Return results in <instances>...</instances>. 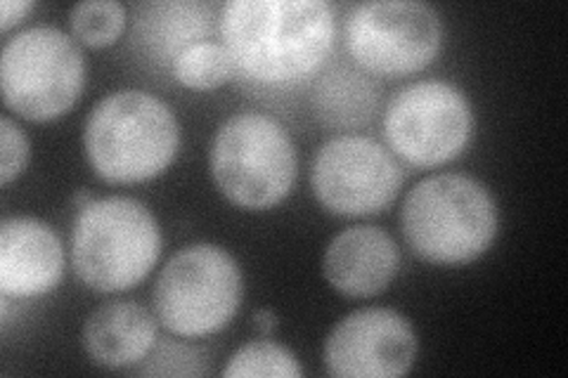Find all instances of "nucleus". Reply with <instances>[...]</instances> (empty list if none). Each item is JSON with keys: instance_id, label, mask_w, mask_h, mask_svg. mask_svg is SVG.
<instances>
[{"instance_id": "1", "label": "nucleus", "mask_w": 568, "mask_h": 378, "mask_svg": "<svg viewBox=\"0 0 568 378\" xmlns=\"http://www.w3.org/2000/svg\"><path fill=\"white\" fill-rule=\"evenodd\" d=\"M219 29L237 71L258 83H292L323 67L336 22L325 0H230Z\"/></svg>"}, {"instance_id": "2", "label": "nucleus", "mask_w": 568, "mask_h": 378, "mask_svg": "<svg viewBox=\"0 0 568 378\" xmlns=\"http://www.w3.org/2000/svg\"><path fill=\"white\" fill-rule=\"evenodd\" d=\"M181 150V123L171 104L148 90L121 88L104 95L85 119L83 152L110 185L148 183Z\"/></svg>"}, {"instance_id": "3", "label": "nucleus", "mask_w": 568, "mask_h": 378, "mask_svg": "<svg viewBox=\"0 0 568 378\" xmlns=\"http://www.w3.org/2000/svg\"><path fill=\"white\" fill-rule=\"evenodd\" d=\"M400 227L417 258L457 267L481 258L493 246L500 213L488 187L476 177L438 173L407 192Z\"/></svg>"}, {"instance_id": "4", "label": "nucleus", "mask_w": 568, "mask_h": 378, "mask_svg": "<svg viewBox=\"0 0 568 378\" xmlns=\"http://www.w3.org/2000/svg\"><path fill=\"white\" fill-rule=\"evenodd\" d=\"M156 215L133 196H104L79 208L71 225V265L88 289H135L162 256Z\"/></svg>"}, {"instance_id": "5", "label": "nucleus", "mask_w": 568, "mask_h": 378, "mask_svg": "<svg viewBox=\"0 0 568 378\" xmlns=\"http://www.w3.org/2000/svg\"><path fill=\"white\" fill-rule=\"evenodd\" d=\"M211 177L230 204L265 211L284 202L298 175L296 145L284 125L263 112L227 116L211 142Z\"/></svg>"}, {"instance_id": "6", "label": "nucleus", "mask_w": 568, "mask_h": 378, "mask_svg": "<svg viewBox=\"0 0 568 378\" xmlns=\"http://www.w3.org/2000/svg\"><path fill=\"white\" fill-rule=\"evenodd\" d=\"M244 277L235 256L219 244H190L169 258L154 284V315L181 338H204L235 319Z\"/></svg>"}, {"instance_id": "7", "label": "nucleus", "mask_w": 568, "mask_h": 378, "mask_svg": "<svg viewBox=\"0 0 568 378\" xmlns=\"http://www.w3.org/2000/svg\"><path fill=\"white\" fill-rule=\"evenodd\" d=\"M85 71V55L74 35L50 24L29 27L3 45V102L27 121H55L79 102Z\"/></svg>"}, {"instance_id": "8", "label": "nucleus", "mask_w": 568, "mask_h": 378, "mask_svg": "<svg viewBox=\"0 0 568 378\" xmlns=\"http://www.w3.org/2000/svg\"><path fill=\"white\" fill-rule=\"evenodd\" d=\"M390 152L419 168L443 166L465 152L474 135V106L450 81H417L390 95L384 110Z\"/></svg>"}, {"instance_id": "9", "label": "nucleus", "mask_w": 568, "mask_h": 378, "mask_svg": "<svg viewBox=\"0 0 568 378\" xmlns=\"http://www.w3.org/2000/svg\"><path fill=\"white\" fill-rule=\"evenodd\" d=\"M344 35L355 64L396 79L417 74L438 58L443 24L422 0H369L351 10Z\"/></svg>"}, {"instance_id": "10", "label": "nucleus", "mask_w": 568, "mask_h": 378, "mask_svg": "<svg viewBox=\"0 0 568 378\" xmlns=\"http://www.w3.org/2000/svg\"><path fill=\"white\" fill-rule=\"evenodd\" d=\"M311 187L320 206L329 213L363 218L396 202L403 187V166L377 140L336 135L313 156Z\"/></svg>"}, {"instance_id": "11", "label": "nucleus", "mask_w": 568, "mask_h": 378, "mask_svg": "<svg viewBox=\"0 0 568 378\" xmlns=\"http://www.w3.org/2000/svg\"><path fill=\"white\" fill-rule=\"evenodd\" d=\"M419 353L413 321L390 308H361L334 324L325 340V367L336 378H398Z\"/></svg>"}, {"instance_id": "12", "label": "nucleus", "mask_w": 568, "mask_h": 378, "mask_svg": "<svg viewBox=\"0 0 568 378\" xmlns=\"http://www.w3.org/2000/svg\"><path fill=\"white\" fill-rule=\"evenodd\" d=\"M64 275V246L45 221L14 215L0 225V292L36 298L55 289Z\"/></svg>"}, {"instance_id": "13", "label": "nucleus", "mask_w": 568, "mask_h": 378, "mask_svg": "<svg viewBox=\"0 0 568 378\" xmlns=\"http://www.w3.org/2000/svg\"><path fill=\"white\" fill-rule=\"evenodd\" d=\"M400 269L396 239L377 225H351L334 234L323 256V275L336 294L372 298L384 294Z\"/></svg>"}, {"instance_id": "14", "label": "nucleus", "mask_w": 568, "mask_h": 378, "mask_svg": "<svg viewBox=\"0 0 568 378\" xmlns=\"http://www.w3.org/2000/svg\"><path fill=\"white\" fill-rule=\"evenodd\" d=\"M156 315L135 300H104L83 321V350L104 369L145 362L156 346Z\"/></svg>"}, {"instance_id": "15", "label": "nucleus", "mask_w": 568, "mask_h": 378, "mask_svg": "<svg viewBox=\"0 0 568 378\" xmlns=\"http://www.w3.org/2000/svg\"><path fill=\"white\" fill-rule=\"evenodd\" d=\"M377 88L363 71L334 67L313 88V112L317 121L334 131L363 129L377 114Z\"/></svg>"}, {"instance_id": "16", "label": "nucleus", "mask_w": 568, "mask_h": 378, "mask_svg": "<svg viewBox=\"0 0 568 378\" xmlns=\"http://www.w3.org/2000/svg\"><path fill=\"white\" fill-rule=\"evenodd\" d=\"M209 24L204 6L197 3H154L140 14V35L159 58H173L190 43L204 41Z\"/></svg>"}, {"instance_id": "17", "label": "nucleus", "mask_w": 568, "mask_h": 378, "mask_svg": "<svg viewBox=\"0 0 568 378\" xmlns=\"http://www.w3.org/2000/svg\"><path fill=\"white\" fill-rule=\"evenodd\" d=\"M175 81L190 90H213L237 74V64L223 41H197L183 48L171 62Z\"/></svg>"}, {"instance_id": "18", "label": "nucleus", "mask_w": 568, "mask_h": 378, "mask_svg": "<svg viewBox=\"0 0 568 378\" xmlns=\"http://www.w3.org/2000/svg\"><path fill=\"white\" fill-rule=\"evenodd\" d=\"M221 374L225 378H298L304 376V369L287 346L277 344L271 336H263L258 340H248L230 355Z\"/></svg>"}, {"instance_id": "19", "label": "nucleus", "mask_w": 568, "mask_h": 378, "mask_svg": "<svg viewBox=\"0 0 568 378\" xmlns=\"http://www.w3.org/2000/svg\"><path fill=\"white\" fill-rule=\"evenodd\" d=\"M129 10L119 0H85L69 10L74 39L91 48H106L119 41L126 29Z\"/></svg>"}, {"instance_id": "20", "label": "nucleus", "mask_w": 568, "mask_h": 378, "mask_svg": "<svg viewBox=\"0 0 568 378\" xmlns=\"http://www.w3.org/2000/svg\"><path fill=\"white\" fill-rule=\"evenodd\" d=\"M31 159V142L24 129L8 114L0 119V183L8 187L20 177Z\"/></svg>"}, {"instance_id": "21", "label": "nucleus", "mask_w": 568, "mask_h": 378, "mask_svg": "<svg viewBox=\"0 0 568 378\" xmlns=\"http://www.w3.org/2000/svg\"><path fill=\"white\" fill-rule=\"evenodd\" d=\"M33 8L36 6L31 3V0H6V3H3V14H0V31L8 33L12 27L24 22L27 14Z\"/></svg>"}, {"instance_id": "22", "label": "nucleus", "mask_w": 568, "mask_h": 378, "mask_svg": "<svg viewBox=\"0 0 568 378\" xmlns=\"http://www.w3.org/2000/svg\"><path fill=\"white\" fill-rule=\"evenodd\" d=\"M277 315L271 310V308H258L254 313V324L256 329L263 334V336H271L275 329H277Z\"/></svg>"}]
</instances>
